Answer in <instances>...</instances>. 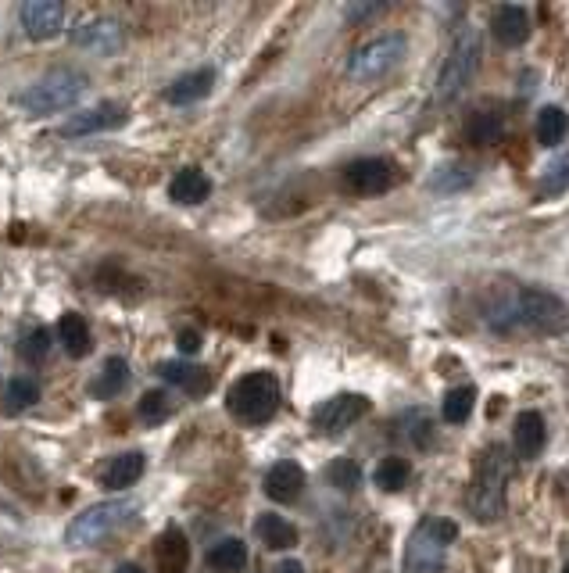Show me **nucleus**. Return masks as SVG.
<instances>
[{"label": "nucleus", "mask_w": 569, "mask_h": 573, "mask_svg": "<svg viewBox=\"0 0 569 573\" xmlns=\"http://www.w3.org/2000/svg\"><path fill=\"white\" fill-rule=\"evenodd\" d=\"M487 326L498 334H562L569 326V308L559 294L541 291V287H512L498 301H491L484 312Z\"/></svg>", "instance_id": "f257e3e1"}, {"label": "nucleus", "mask_w": 569, "mask_h": 573, "mask_svg": "<svg viewBox=\"0 0 569 573\" xmlns=\"http://www.w3.org/2000/svg\"><path fill=\"white\" fill-rule=\"evenodd\" d=\"M512 477V455L502 445H491L476 462L473 484H469V513L480 523H491L505 513V488Z\"/></svg>", "instance_id": "f03ea898"}, {"label": "nucleus", "mask_w": 569, "mask_h": 573, "mask_svg": "<svg viewBox=\"0 0 569 573\" xmlns=\"http://www.w3.org/2000/svg\"><path fill=\"white\" fill-rule=\"evenodd\" d=\"M86 94V76L76 69H54L47 72L43 79L29 83L26 90H18L15 104L22 108L26 115H54V112H65L79 97Z\"/></svg>", "instance_id": "7ed1b4c3"}, {"label": "nucleus", "mask_w": 569, "mask_h": 573, "mask_svg": "<svg viewBox=\"0 0 569 573\" xmlns=\"http://www.w3.org/2000/svg\"><path fill=\"white\" fill-rule=\"evenodd\" d=\"M451 541H459V523L448 516H426L405 545V573H441Z\"/></svg>", "instance_id": "20e7f679"}, {"label": "nucleus", "mask_w": 569, "mask_h": 573, "mask_svg": "<svg viewBox=\"0 0 569 573\" xmlns=\"http://www.w3.org/2000/svg\"><path fill=\"white\" fill-rule=\"evenodd\" d=\"M480 61H484V36L480 29H462L437 72V101H455L480 72Z\"/></svg>", "instance_id": "39448f33"}, {"label": "nucleus", "mask_w": 569, "mask_h": 573, "mask_svg": "<svg viewBox=\"0 0 569 573\" xmlns=\"http://www.w3.org/2000/svg\"><path fill=\"white\" fill-rule=\"evenodd\" d=\"M226 405L244 423L272 420L276 409H280V380H276V373H247L230 387Z\"/></svg>", "instance_id": "423d86ee"}, {"label": "nucleus", "mask_w": 569, "mask_h": 573, "mask_svg": "<svg viewBox=\"0 0 569 573\" xmlns=\"http://www.w3.org/2000/svg\"><path fill=\"white\" fill-rule=\"evenodd\" d=\"M136 516V502L129 498H111V502H101V505H90L86 513H79L76 520L68 523V545H94V541L108 538L115 534L119 527H126L129 520Z\"/></svg>", "instance_id": "0eeeda50"}, {"label": "nucleus", "mask_w": 569, "mask_h": 573, "mask_svg": "<svg viewBox=\"0 0 569 573\" xmlns=\"http://www.w3.org/2000/svg\"><path fill=\"white\" fill-rule=\"evenodd\" d=\"M405 36L401 33H387V36H376L369 40L366 47H358L348 61V76L355 83H369V79H380L387 76L391 69H398L401 58H405Z\"/></svg>", "instance_id": "6e6552de"}, {"label": "nucleus", "mask_w": 569, "mask_h": 573, "mask_svg": "<svg viewBox=\"0 0 569 573\" xmlns=\"http://www.w3.org/2000/svg\"><path fill=\"white\" fill-rule=\"evenodd\" d=\"M366 412H369V398H362V394H337V398H330V402H323L312 412V423L323 430V434H344V430L355 427Z\"/></svg>", "instance_id": "1a4fd4ad"}, {"label": "nucleus", "mask_w": 569, "mask_h": 573, "mask_svg": "<svg viewBox=\"0 0 569 573\" xmlns=\"http://www.w3.org/2000/svg\"><path fill=\"white\" fill-rule=\"evenodd\" d=\"M129 122V112L122 104H97V108H86L76 112L72 119L61 126V137H90V133H111V129H122Z\"/></svg>", "instance_id": "9d476101"}, {"label": "nucleus", "mask_w": 569, "mask_h": 573, "mask_svg": "<svg viewBox=\"0 0 569 573\" xmlns=\"http://www.w3.org/2000/svg\"><path fill=\"white\" fill-rule=\"evenodd\" d=\"M344 183L355 194H383L394 187V165L387 158H358L344 169Z\"/></svg>", "instance_id": "9b49d317"}, {"label": "nucleus", "mask_w": 569, "mask_h": 573, "mask_svg": "<svg viewBox=\"0 0 569 573\" xmlns=\"http://www.w3.org/2000/svg\"><path fill=\"white\" fill-rule=\"evenodd\" d=\"M65 26V4L58 0H29L22 4V29L29 40H51Z\"/></svg>", "instance_id": "f8f14e48"}, {"label": "nucleus", "mask_w": 569, "mask_h": 573, "mask_svg": "<svg viewBox=\"0 0 569 573\" xmlns=\"http://www.w3.org/2000/svg\"><path fill=\"white\" fill-rule=\"evenodd\" d=\"M72 43L90 54H104V58H108V54L122 51L126 36H122V29L115 26V22H108V18H90V22L72 29Z\"/></svg>", "instance_id": "ddd939ff"}, {"label": "nucleus", "mask_w": 569, "mask_h": 573, "mask_svg": "<svg viewBox=\"0 0 569 573\" xmlns=\"http://www.w3.org/2000/svg\"><path fill=\"white\" fill-rule=\"evenodd\" d=\"M301 491H305V470H301L298 462L283 459L265 473V495H269L272 502L287 505V502H294Z\"/></svg>", "instance_id": "4468645a"}, {"label": "nucleus", "mask_w": 569, "mask_h": 573, "mask_svg": "<svg viewBox=\"0 0 569 573\" xmlns=\"http://www.w3.org/2000/svg\"><path fill=\"white\" fill-rule=\"evenodd\" d=\"M491 33L498 43L505 47H519V43L530 36V15L523 4H502L494 11V22H491Z\"/></svg>", "instance_id": "2eb2a0df"}, {"label": "nucleus", "mask_w": 569, "mask_h": 573, "mask_svg": "<svg viewBox=\"0 0 569 573\" xmlns=\"http://www.w3.org/2000/svg\"><path fill=\"white\" fill-rule=\"evenodd\" d=\"M544 437H548V430H544L541 412H534V409L519 412L516 427H512V448H516L519 459H534V455L544 448Z\"/></svg>", "instance_id": "dca6fc26"}, {"label": "nucleus", "mask_w": 569, "mask_h": 573, "mask_svg": "<svg viewBox=\"0 0 569 573\" xmlns=\"http://www.w3.org/2000/svg\"><path fill=\"white\" fill-rule=\"evenodd\" d=\"M144 455L140 452H122V455H115V459L108 462L101 470V488H108V491H122V488H133L136 480L144 477Z\"/></svg>", "instance_id": "f3484780"}, {"label": "nucleus", "mask_w": 569, "mask_h": 573, "mask_svg": "<svg viewBox=\"0 0 569 573\" xmlns=\"http://www.w3.org/2000/svg\"><path fill=\"white\" fill-rule=\"evenodd\" d=\"M154 556H158V573H187L190 566V545L183 538L179 527H169V531L158 538V548H154Z\"/></svg>", "instance_id": "a211bd4d"}, {"label": "nucleus", "mask_w": 569, "mask_h": 573, "mask_svg": "<svg viewBox=\"0 0 569 573\" xmlns=\"http://www.w3.org/2000/svg\"><path fill=\"white\" fill-rule=\"evenodd\" d=\"M169 194L179 205H201V201L212 197V180H208V172L201 169H183L176 180L169 183Z\"/></svg>", "instance_id": "6ab92c4d"}, {"label": "nucleus", "mask_w": 569, "mask_h": 573, "mask_svg": "<svg viewBox=\"0 0 569 573\" xmlns=\"http://www.w3.org/2000/svg\"><path fill=\"white\" fill-rule=\"evenodd\" d=\"M212 86H215V69H197V72H190V76L176 79V83L165 90V101L194 104V101H201V97L212 94Z\"/></svg>", "instance_id": "aec40b11"}, {"label": "nucleus", "mask_w": 569, "mask_h": 573, "mask_svg": "<svg viewBox=\"0 0 569 573\" xmlns=\"http://www.w3.org/2000/svg\"><path fill=\"white\" fill-rule=\"evenodd\" d=\"M58 341L65 344V351L72 359H83V355H90V348H94L90 326H86V319L76 316V312H65V316L58 319Z\"/></svg>", "instance_id": "412c9836"}, {"label": "nucleus", "mask_w": 569, "mask_h": 573, "mask_svg": "<svg viewBox=\"0 0 569 573\" xmlns=\"http://www.w3.org/2000/svg\"><path fill=\"white\" fill-rule=\"evenodd\" d=\"M255 534H258V541H265V548H294L298 545V527L294 523H287L283 516H276V513H265V516H258V523H255Z\"/></svg>", "instance_id": "4be33fe9"}, {"label": "nucleus", "mask_w": 569, "mask_h": 573, "mask_svg": "<svg viewBox=\"0 0 569 573\" xmlns=\"http://www.w3.org/2000/svg\"><path fill=\"white\" fill-rule=\"evenodd\" d=\"M247 545L240 538H222L219 545L208 548V566L212 570H222V573H237L247 566Z\"/></svg>", "instance_id": "5701e85b"}, {"label": "nucleus", "mask_w": 569, "mask_h": 573, "mask_svg": "<svg viewBox=\"0 0 569 573\" xmlns=\"http://www.w3.org/2000/svg\"><path fill=\"white\" fill-rule=\"evenodd\" d=\"M158 377L183 387V391H190V394L208 391V373L197 366H187V362H162V366H158Z\"/></svg>", "instance_id": "b1692460"}, {"label": "nucleus", "mask_w": 569, "mask_h": 573, "mask_svg": "<svg viewBox=\"0 0 569 573\" xmlns=\"http://www.w3.org/2000/svg\"><path fill=\"white\" fill-rule=\"evenodd\" d=\"M566 133H569V115L562 112L559 104L541 108V115H537V140L544 147H559L566 140Z\"/></svg>", "instance_id": "393cba45"}, {"label": "nucleus", "mask_w": 569, "mask_h": 573, "mask_svg": "<svg viewBox=\"0 0 569 573\" xmlns=\"http://www.w3.org/2000/svg\"><path fill=\"white\" fill-rule=\"evenodd\" d=\"M126 380H129V366H126V359H108L104 362V369L97 373V380L90 384V394L94 398H115V394L126 387Z\"/></svg>", "instance_id": "a878e982"}, {"label": "nucleus", "mask_w": 569, "mask_h": 573, "mask_svg": "<svg viewBox=\"0 0 569 573\" xmlns=\"http://www.w3.org/2000/svg\"><path fill=\"white\" fill-rule=\"evenodd\" d=\"M466 137L473 144H498L505 137V119L498 112H473L466 122Z\"/></svg>", "instance_id": "bb28decb"}, {"label": "nucleus", "mask_w": 569, "mask_h": 573, "mask_svg": "<svg viewBox=\"0 0 569 573\" xmlns=\"http://www.w3.org/2000/svg\"><path fill=\"white\" fill-rule=\"evenodd\" d=\"M473 405H476V387H451L448 394H444V405H441V412H444V420L448 423H466L469 420V412H473Z\"/></svg>", "instance_id": "cd10ccee"}, {"label": "nucleus", "mask_w": 569, "mask_h": 573, "mask_svg": "<svg viewBox=\"0 0 569 573\" xmlns=\"http://www.w3.org/2000/svg\"><path fill=\"white\" fill-rule=\"evenodd\" d=\"M473 187V172L462 169V165H441V169L430 176V190L434 194H459V190Z\"/></svg>", "instance_id": "c85d7f7f"}, {"label": "nucleus", "mask_w": 569, "mask_h": 573, "mask_svg": "<svg viewBox=\"0 0 569 573\" xmlns=\"http://www.w3.org/2000/svg\"><path fill=\"white\" fill-rule=\"evenodd\" d=\"M408 473H412V466H408L405 459L387 455V459L376 466V484H380L383 491H401L408 484Z\"/></svg>", "instance_id": "c756f323"}, {"label": "nucleus", "mask_w": 569, "mask_h": 573, "mask_svg": "<svg viewBox=\"0 0 569 573\" xmlns=\"http://www.w3.org/2000/svg\"><path fill=\"white\" fill-rule=\"evenodd\" d=\"M4 398H8V412H22V409H33L36 402H40V384H36V380H29V377H15L8 384V394H4Z\"/></svg>", "instance_id": "7c9ffc66"}, {"label": "nucleus", "mask_w": 569, "mask_h": 573, "mask_svg": "<svg viewBox=\"0 0 569 573\" xmlns=\"http://www.w3.org/2000/svg\"><path fill=\"white\" fill-rule=\"evenodd\" d=\"M326 480H330L337 491H355L362 484V470H358L355 459H333L326 466Z\"/></svg>", "instance_id": "2f4dec72"}, {"label": "nucleus", "mask_w": 569, "mask_h": 573, "mask_svg": "<svg viewBox=\"0 0 569 573\" xmlns=\"http://www.w3.org/2000/svg\"><path fill=\"white\" fill-rule=\"evenodd\" d=\"M136 412H140V420H147V423H162L172 412V405L162 391H147L144 398H140V405H136Z\"/></svg>", "instance_id": "473e14b6"}, {"label": "nucleus", "mask_w": 569, "mask_h": 573, "mask_svg": "<svg viewBox=\"0 0 569 573\" xmlns=\"http://www.w3.org/2000/svg\"><path fill=\"white\" fill-rule=\"evenodd\" d=\"M47 351H51V330H33L26 341L18 344V355L26 362H43L47 359Z\"/></svg>", "instance_id": "72a5a7b5"}, {"label": "nucleus", "mask_w": 569, "mask_h": 573, "mask_svg": "<svg viewBox=\"0 0 569 573\" xmlns=\"http://www.w3.org/2000/svg\"><path fill=\"white\" fill-rule=\"evenodd\" d=\"M541 190H544V194H566V190H569V154H562L559 162L548 169Z\"/></svg>", "instance_id": "f704fd0d"}, {"label": "nucleus", "mask_w": 569, "mask_h": 573, "mask_svg": "<svg viewBox=\"0 0 569 573\" xmlns=\"http://www.w3.org/2000/svg\"><path fill=\"white\" fill-rule=\"evenodd\" d=\"M383 11V4H348L344 8V15L348 18H369V15H380Z\"/></svg>", "instance_id": "c9c22d12"}, {"label": "nucleus", "mask_w": 569, "mask_h": 573, "mask_svg": "<svg viewBox=\"0 0 569 573\" xmlns=\"http://www.w3.org/2000/svg\"><path fill=\"white\" fill-rule=\"evenodd\" d=\"M179 351H187V355L201 351V337H197L194 330H183V334H179Z\"/></svg>", "instance_id": "e433bc0d"}, {"label": "nucleus", "mask_w": 569, "mask_h": 573, "mask_svg": "<svg viewBox=\"0 0 569 573\" xmlns=\"http://www.w3.org/2000/svg\"><path fill=\"white\" fill-rule=\"evenodd\" d=\"M272 573H305V566H301L298 559H283V563H276Z\"/></svg>", "instance_id": "4c0bfd02"}, {"label": "nucleus", "mask_w": 569, "mask_h": 573, "mask_svg": "<svg viewBox=\"0 0 569 573\" xmlns=\"http://www.w3.org/2000/svg\"><path fill=\"white\" fill-rule=\"evenodd\" d=\"M115 573H144V570H140V566H133V563H126V566H119Z\"/></svg>", "instance_id": "58836bf2"}, {"label": "nucleus", "mask_w": 569, "mask_h": 573, "mask_svg": "<svg viewBox=\"0 0 569 573\" xmlns=\"http://www.w3.org/2000/svg\"><path fill=\"white\" fill-rule=\"evenodd\" d=\"M562 573H569V563H566V570H562Z\"/></svg>", "instance_id": "ea45409f"}]
</instances>
